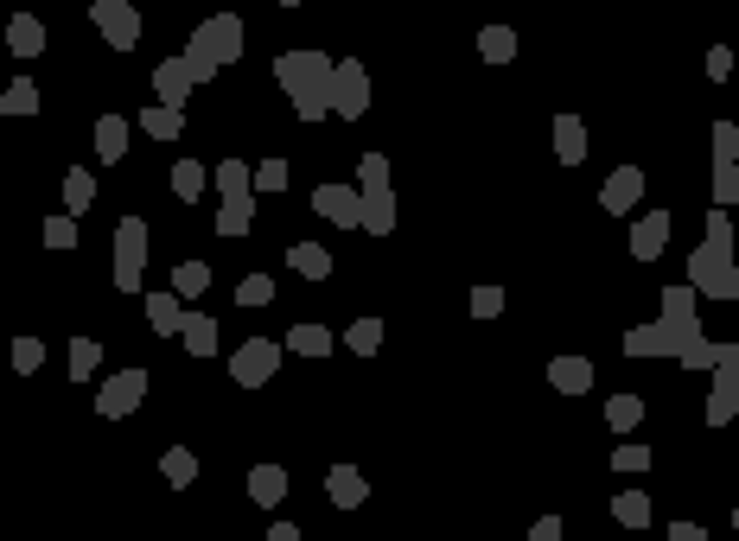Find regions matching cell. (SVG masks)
<instances>
[{
  "mask_svg": "<svg viewBox=\"0 0 739 541\" xmlns=\"http://www.w3.org/2000/svg\"><path fill=\"white\" fill-rule=\"evenodd\" d=\"M332 51L319 45H300V51H281L274 58V83H281V96L294 102L300 121H319L325 109H332Z\"/></svg>",
  "mask_w": 739,
  "mask_h": 541,
  "instance_id": "1",
  "label": "cell"
},
{
  "mask_svg": "<svg viewBox=\"0 0 739 541\" xmlns=\"http://www.w3.org/2000/svg\"><path fill=\"white\" fill-rule=\"evenodd\" d=\"M185 71H192L198 83H211L223 64H236L243 58V20H236V13H211V20H204L192 39H185Z\"/></svg>",
  "mask_w": 739,
  "mask_h": 541,
  "instance_id": "2",
  "label": "cell"
},
{
  "mask_svg": "<svg viewBox=\"0 0 739 541\" xmlns=\"http://www.w3.org/2000/svg\"><path fill=\"white\" fill-rule=\"evenodd\" d=\"M689 287L701 293V300H727V306H739V261L727 255V249H689Z\"/></svg>",
  "mask_w": 739,
  "mask_h": 541,
  "instance_id": "3",
  "label": "cell"
},
{
  "mask_svg": "<svg viewBox=\"0 0 739 541\" xmlns=\"http://www.w3.org/2000/svg\"><path fill=\"white\" fill-rule=\"evenodd\" d=\"M141 268H147V217H122L115 223V293H141Z\"/></svg>",
  "mask_w": 739,
  "mask_h": 541,
  "instance_id": "4",
  "label": "cell"
},
{
  "mask_svg": "<svg viewBox=\"0 0 739 541\" xmlns=\"http://www.w3.org/2000/svg\"><path fill=\"white\" fill-rule=\"evenodd\" d=\"M332 115H345V121L370 115V64L364 58H338L332 64Z\"/></svg>",
  "mask_w": 739,
  "mask_h": 541,
  "instance_id": "5",
  "label": "cell"
},
{
  "mask_svg": "<svg viewBox=\"0 0 739 541\" xmlns=\"http://www.w3.org/2000/svg\"><path fill=\"white\" fill-rule=\"evenodd\" d=\"M714 395H708V414L701 421L708 427H727L733 414H739V344H720V363H714Z\"/></svg>",
  "mask_w": 739,
  "mask_h": 541,
  "instance_id": "6",
  "label": "cell"
},
{
  "mask_svg": "<svg viewBox=\"0 0 739 541\" xmlns=\"http://www.w3.org/2000/svg\"><path fill=\"white\" fill-rule=\"evenodd\" d=\"M147 382H153L147 370H115V376L96 389V414H102V421H128V414L147 401Z\"/></svg>",
  "mask_w": 739,
  "mask_h": 541,
  "instance_id": "7",
  "label": "cell"
},
{
  "mask_svg": "<svg viewBox=\"0 0 739 541\" xmlns=\"http://www.w3.org/2000/svg\"><path fill=\"white\" fill-rule=\"evenodd\" d=\"M281 344H274V338H249L243 344V351H236L230 357V382H236V389H262V382H274V370H281Z\"/></svg>",
  "mask_w": 739,
  "mask_h": 541,
  "instance_id": "8",
  "label": "cell"
},
{
  "mask_svg": "<svg viewBox=\"0 0 739 541\" xmlns=\"http://www.w3.org/2000/svg\"><path fill=\"white\" fill-rule=\"evenodd\" d=\"M90 20H96V32H102L115 51H134V45H141V13H134V0H90Z\"/></svg>",
  "mask_w": 739,
  "mask_h": 541,
  "instance_id": "9",
  "label": "cell"
},
{
  "mask_svg": "<svg viewBox=\"0 0 739 541\" xmlns=\"http://www.w3.org/2000/svg\"><path fill=\"white\" fill-rule=\"evenodd\" d=\"M313 211H319L325 223H338V230H364V191L325 179V185L313 191Z\"/></svg>",
  "mask_w": 739,
  "mask_h": 541,
  "instance_id": "10",
  "label": "cell"
},
{
  "mask_svg": "<svg viewBox=\"0 0 739 541\" xmlns=\"http://www.w3.org/2000/svg\"><path fill=\"white\" fill-rule=\"evenodd\" d=\"M198 90V77L185 71V58L179 51H166L160 64H153V96H160V109H185V96Z\"/></svg>",
  "mask_w": 739,
  "mask_h": 541,
  "instance_id": "11",
  "label": "cell"
},
{
  "mask_svg": "<svg viewBox=\"0 0 739 541\" xmlns=\"http://www.w3.org/2000/svg\"><path fill=\"white\" fill-rule=\"evenodd\" d=\"M644 204V166H618L606 185H599V211H612V217H625V211H638Z\"/></svg>",
  "mask_w": 739,
  "mask_h": 541,
  "instance_id": "12",
  "label": "cell"
},
{
  "mask_svg": "<svg viewBox=\"0 0 739 541\" xmlns=\"http://www.w3.org/2000/svg\"><path fill=\"white\" fill-rule=\"evenodd\" d=\"M325 497H332V510H364V503H370V478L351 459H338L332 471H325Z\"/></svg>",
  "mask_w": 739,
  "mask_h": 541,
  "instance_id": "13",
  "label": "cell"
},
{
  "mask_svg": "<svg viewBox=\"0 0 739 541\" xmlns=\"http://www.w3.org/2000/svg\"><path fill=\"white\" fill-rule=\"evenodd\" d=\"M669 236H676V217L669 211H644L638 223H631V255L638 261H657L669 249Z\"/></svg>",
  "mask_w": 739,
  "mask_h": 541,
  "instance_id": "14",
  "label": "cell"
},
{
  "mask_svg": "<svg viewBox=\"0 0 739 541\" xmlns=\"http://www.w3.org/2000/svg\"><path fill=\"white\" fill-rule=\"evenodd\" d=\"M548 389L555 395H587L593 389V357H580V351L548 357Z\"/></svg>",
  "mask_w": 739,
  "mask_h": 541,
  "instance_id": "15",
  "label": "cell"
},
{
  "mask_svg": "<svg viewBox=\"0 0 739 541\" xmlns=\"http://www.w3.org/2000/svg\"><path fill=\"white\" fill-rule=\"evenodd\" d=\"M185 312H192V306H185V300H179L173 287L147 293V325L160 331V338H179V331H185Z\"/></svg>",
  "mask_w": 739,
  "mask_h": 541,
  "instance_id": "16",
  "label": "cell"
},
{
  "mask_svg": "<svg viewBox=\"0 0 739 541\" xmlns=\"http://www.w3.org/2000/svg\"><path fill=\"white\" fill-rule=\"evenodd\" d=\"M625 357H676V331L663 319L657 325H631L625 331Z\"/></svg>",
  "mask_w": 739,
  "mask_h": 541,
  "instance_id": "17",
  "label": "cell"
},
{
  "mask_svg": "<svg viewBox=\"0 0 739 541\" xmlns=\"http://www.w3.org/2000/svg\"><path fill=\"white\" fill-rule=\"evenodd\" d=\"M7 51H13V58H39V51H45V20H39V13H13V20H7Z\"/></svg>",
  "mask_w": 739,
  "mask_h": 541,
  "instance_id": "18",
  "label": "cell"
},
{
  "mask_svg": "<svg viewBox=\"0 0 739 541\" xmlns=\"http://www.w3.org/2000/svg\"><path fill=\"white\" fill-rule=\"evenodd\" d=\"M249 503H262V510H274V503H287V465H255L249 471Z\"/></svg>",
  "mask_w": 739,
  "mask_h": 541,
  "instance_id": "19",
  "label": "cell"
},
{
  "mask_svg": "<svg viewBox=\"0 0 739 541\" xmlns=\"http://www.w3.org/2000/svg\"><path fill=\"white\" fill-rule=\"evenodd\" d=\"M555 160L561 166L587 160V121H580V115H555Z\"/></svg>",
  "mask_w": 739,
  "mask_h": 541,
  "instance_id": "20",
  "label": "cell"
},
{
  "mask_svg": "<svg viewBox=\"0 0 739 541\" xmlns=\"http://www.w3.org/2000/svg\"><path fill=\"white\" fill-rule=\"evenodd\" d=\"M96 160H102V166L128 160V121H122V115H102V121H96Z\"/></svg>",
  "mask_w": 739,
  "mask_h": 541,
  "instance_id": "21",
  "label": "cell"
},
{
  "mask_svg": "<svg viewBox=\"0 0 739 541\" xmlns=\"http://www.w3.org/2000/svg\"><path fill=\"white\" fill-rule=\"evenodd\" d=\"M179 344H185L192 357H217V319H211V312H185Z\"/></svg>",
  "mask_w": 739,
  "mask_h": 541,
  "instance_id": "22",
  "label": "cell"
},
{
  "mask_svg": "<svg viewBox=\"0 0 739 541\" xmlns=\"http://www.w3.org/2000/svg\"><path fill=\"white\" fill-rule=\"evenodd\" d=\"M281 351H294V357H332V331L313 325V319H300L294 331H287V344Z\"/></svg>",
  "mask_w": 739,
  "mask_h": 541,
  "instance_id": "23",
  "label": "cell"
},
{
  "mask_svg": "<svg viewBox=\"0 0 739 541\" xmlns=\"http://www.w3.org/2000/svg\"><path fill=\"white\" fill-rule=\"evenodd\" d=\"M287 268H294L300 281H325V274H332V249H319V242H294V249H287Z\"/></svg>",
  "mask_w": 739,
  "mask_h": 541,
  "instance_id": "24",
  "label": "cell"
},
{
  "mask_svg": "<svg viewBox=\"0 0 739 541\" xmlns=\"http://www.w3.org/2000/svg\"><path fill=\"white\" fill-rule=\"evenodd\" d=\"M96 204V179L83 166H64V217H83Z\"/></svg>",
  "mask_w": 739,
  "mask_h": 541,
  "instance_id": "25",
  "label": "cell"
},
{
  "mask_svg": "<svg viewBox=\"0 0 739 541\" xmlns=\"http://www.w3.org/2000/svg\"><path fill=\"white\" fill-rule=\"evenodd\" d=\"M160 471H166V484H173V491H185V484H198V452H192V446H166V452H160Z\"/></svg>",
  "mask_w": 739,
  "mask_h": 541,
  "instance_id": "26",
  "label": "cell"
},
{
  "mask_svg": "<svg viewBox=\"0 0 739 541\" xmlns=\"http://www.w3.org/2000/svg\"><path fill=\"white\" fill-rule=\"evenodd\" d=\"M141 134H153V141H179V134H185V109H160V102H147V109H141Z\"/></svg>",
  "mask_w": 739,
  "mask_h": 541,
  "instance_id": "27",
  "label": "cell"
},
{
  "mask_svg": "<svg viewBox=\"0 0 739 541\" xmlns=\"http://www.w3.org/2000/svg\"><path fill=\"white\" fill-rule=\"evenodd\" d=\"M217 191H223V204L249 198V191H255V166H243V160H217Z\"/></svg>",
  "mask_w": 739,
  "mask_h": 541,
  "instance_id": "28",
  "label": "cell"
},
{
  "mask_svg": "<svg viewBox=\"0 0 739 541\" xmlns=\"http://www.w3.org/2000/svg\"><path fill=\"white\" fill-rule=\"evenodd\" d=\"M204 185H211L204 160H179V166H173V198H179V204H198V198H204Z\"/></svg>",
  "mask_w": 739,
  "mask_h": 541,
  "instance_id": "29",
  "label": "cell"
},
{
  "mask_svg": "<svg viewBox=\"0 0 739 541\" xmlns=\"http://www.w3.org/2000/svg\"><path fill=\"white\" fill-rule=\"evenodd\" d=\"M701 312V293L682 281V287H663V325H689Z\"/></svg>",
  "mask_w": 739,
  "mask_h": 541,
  "instance_id": "30",
  "label": "cell"
},
{
  "mask_svg": "<svg viewBox=\"0 0 739 541\" xmlns=\"http://www.w3.org/2000/svg\"><path fill=\"white\" fill-rule=\"evenodd\" d=\"M478 58H485V64H510V58H517V32H510V26H485V32H478Z\"/></svg>",
  "mask_w": 739,
  "mask_h": 541,
  "instance_id": "31",
  "label": "cell"
},
{
  "mask_svg": "<svg viewBox=\"0 0 739 541\" xmlns=\"http://www.w3.org/2000/svg\"><path fill=\"white\" fill-rule=\"evenodd\" d=\"M0 115H39V83H32V77H13L7 83V96H0Z\"/></svg>",
  "mask_w": 739,
  "mask_h": 541,
  "instance_id": "32",
  "label": "cell"
},
{
  "mask_svg": "<svg viewBox=\"0 0 739 541\" xmlns=\"http://www.w3.org/2000/svg\"><path fill=\"white\" fill-rule=\"evenodd\" d=\"M249 223H255V198H236V204H217V236H249Z\"/></svg>",
  "mask_w": 739,
  "mask_h": 541,
  "instance_id": "33",
  "label": "cell"
},
{
  "mask_svg": "<svg viewBox=\"0 0 739 541\" xmlns=\"http://www.w3.org/2000/svg\"><path fill=\"white\" fill-rule=\"evenodd\" d=\"M364 230L370 236H389L395 230V191H370V198H364Z\"/></svg>",
  "mask_w": 739,
  "mask_h": 541,
  "instance_id": "34",
  "label": "cell"
},
{
  "mask_svg": "<svg viewBox=\"0 0 739 541\" xmlns=\"http://www.w3.org/2000/svg\"><path fill=\"white\" fill-rule=\"evenodd\" d=\"M638 421H644V395H612L606 401V427L612 433H631Z\"/></svg>",
  "mask_w": 739,
  "mask_h": 541,
  "instance_id": "35",
  "label": "cell"
},
{
  "mask_svg": "<svg viewBox=\"0 0 739 541\" xmlns=\"http://www.w3.org/2000/svg\"><path fill=\"white\" fill-rule=\"evenodd\" d=\"M612 516L625 522V529H650V497L644 491H618L612 497Z\"/></svg>",
  "mask_w": 739,
  "mask_h": 541,
  "instance_id": "36",
  "label": "cell"
},
{
  "mask_svg": "<svg viewBox=\"0 0 739 541\" xmlns=\"http://www.w3.org/2000/svg\"><path fill=\"white\" fill-rule=\"evenodd\" d=\"M204 287H211V268H204V261H179V268H173V293H179V300H198Z\"/></svg>",
  "mask_w": 739,
  "mask_h": 541,
  "instance_id": "37",
  "label": "cell"
},
{
  "mask_svg": "<svg viewBox=\"0 0 739 541\" xmlns=\"http://www.w3.org/2000/svg\"><path fill=\"white\" fill-rule=\"evenodd\" d=\"M345 344H351L357 357H376V351H383V319H351Z\"/></svg>",
  "mask_w": 739,
  "mask_h": 541,
  "instance_id": "38",
  "label": "cell"
},
{
  "mask_svg": "<svg viewBox=\"0 0 739 541\" xmlns=\"http://www.w3.org/2000/svg\"><path fill=\"white\" fill-rule=\"evenodd\" d=\"M236 306H249V312L274 306V281L268 274H243V281H236Z\"/></svg>",
  "mask_w": 739,
  "mask_h": 541,
  "instance_id": "39",
  "label": "cell"
},
{
  "mask_svg": "<svg viewBox=\"0 0 739 541\" xmlns=\"http://www.w3.org/2000/svg\"><path fill=\"white\" fill-rule=\"evenodd\" d=\"M657 465V452L650 446H638V440H618V452H612V471H631V478H638V471H650Z\"/></svg>",
  "mask_w": 739,
  "mask_h": 541,
  "instance_id": "40",
  "label": "cell"
},
{
  "mask_svg": "<svg viewBox=\"0 0 739 541\" xmlns=\"http://www.w3.org/2000/svg\"><path fill=\"white\" fill-rule=\"evenodd\" d=\"M357 191H364V198L370 191H389V160L383 153H364V160H357Z\"/></svg>",
  "mask_w": 739,
  "mask_h": 541,
  "instance_id": "41",
  "label": "cell"
},
{
  "mask_svg": "<svg viewBox=\"0 0 739 541\" xmlns=\"http://www.w3.org/2000/svg\"><path fill=\"white\" fill-rule=\"evenodd\" d=\"M96 363H102V344H96V338H71V376H77V382H90V376H96Z\"/></svg>",
  "mask_w": 739,
  "mask_h": 541,
  "instance_id": "42",
  "label": "cell"
},
{
  "mask_svg": "<svg viewBox=\"0 0 739 541\" xmlns=\"http://www.w3.org/2000/svg\"><path fill=\"white\" fill-rule=\"evenodd\" d=\"M287 179H294V172H287L281 153H268V160L255 166V191H287Z\"/></svg>",
  "mask_w": 739,
  "mask_h": 541,
  "instance_id": "43",
  "label": "cell"
},
{
  "mask_svg": "<svg viewBox=\"0 0 739 541\" xmlns=\"http://www.w3.org/2000/svg\"><path fill=\"white\" fill-rule=\"evenodd\" d=\"M714 166H739V128L733 121H714Z\"/></svg>",
  "mask_w": 739,
  "mask_h": 541,
  "instance_id": "44",
  "label": "cell"
},
{
  "mask_svg": "<svg viewBox=\"0 0 739 541\" xmlns=\"http://www.w3.org/2000/svg\"><path fill=\"white\" fill-rule=\"evenodd\" d=\"M701 242L733 255V217H727V211H708V223H701Z\"/></svg>",
  "mask_w": 739,
  "mask_h": 541,
  "instance_id": "45",
  "label": "cell"
},
{
  "mask_svg": "<svg viewBox=\"0 0 739 541\" xmlns=\"http://www.w3.org/2000/svg\"><path fill=\"white\" fill-rule=\"evenodd\" d=\"M739 204V166H714V211Z\"/></svg>",
  "mask_w": 739,
  "mask_h": 541,
  "instance_id": "46",
  "label": "cell"
},
{
  "mask_svg": "<svg viewBox=\"0 0 739 541\" xmlns=\"http://www.w3.org/2000/svg\"><path fill=\"white\" fill-rule=\"evenodd\" d=\"M45 249H77V217H45Z\"/></svg>",
  "mask_w": 739,
  "mask_h": 541,
  "instance_id": "47",
  "label": "cell"
},
{
  "mask_svg": "<svg viewBox=\"0 0 739 541\" xmlns=\"http://www.w3.org/2000/svg\"><path fill=\"white\" fill-rule=\"evenodd\" d=\"M39 363H45V344H39V338H13V370L32 376Z\"/></svg>",
  "mask_w": 739,
  "mask_h": 541,
  "instance_id": "48",
  "label": "cell"
},
{
  "mask_svg": "<svg viewBox=\"0 0 739 541\" xmlns=\"http://www.w3.org/2000/svg\"><path fill=\"white\" fill-rule=\"evenodd\" d=\"M497 312H504V287H472V319H497Z\"/></svg>",
  "mask_w": 739,
  "mask_h": 541,
  "instance_id": "49",
  "label": "cell"
},
{
  "mask_svg": "<svg viewBox=\"0 0 739 541\" xmlns=\"http://www.w3.org/2000/svg\"><path fill=\"white\" fill-rule=\"evenodd\" d=\"M708 77H714V83H727V77H733V51H727V45H714V51H708Z\"/></svg>",
  "mask_w": 739,
  "mask_h": 541,
  "instance_id": "50",
  "label": "cell"
},
{
  "mask_svg": "<svg viewBox=\"0 0 739 541\" xmlns=\"http://www.w3.org/2000/svg\"><path fill=\"white\" fill-rule=\"evenodd\" d=\"M669 541H708V529L701 522H669Z\"/></svg>",
  "mask_w": 739,
  "mask_h": 541,
  "instance_id": "51",
  "label": "cell"
},
{
  "mask_svg": "<svg viewBox=\"0 0 739 541\" xmlns=\"http://www.w3.org/2000/svg\"><path fill=\"white\" fill-rule=\"evenodd\" d=\"M529 541H561V516H542L536 529H529Z\"/></svg>",
  "mask_w": 739,
  "mask_h": 541,
  "instance_id": "52",
  "label": "cell"
},
{
  "mask_svg": "<svg viewBox=\"0 0 739 541\" xmlns=\"http://www.w3.org/2000/svg\"><path fill=\"white\" fill-rule=\"evenodd\" d=\"M268 541H300V529H294V522H274V529H268Z\"/></svg>",
  "mask_w": 739,
  "mask_h": 541,
  "instance_id": "53",
  "label": "cell"
},
{
  "mask_svg": "<svg viewBox=\"0 0 739 541\" xmlns=\"http://www.w3.org/2000/svg\"><path fill=\"white\" fill-rule=\"evenodd\" d=\"M733 529H739V510H733Z\"/></svg>",
  "mask_w": 739,
  "mask_h": 541,
  "instance_id": "54",
  "label": "cell"
}]
</instances>
